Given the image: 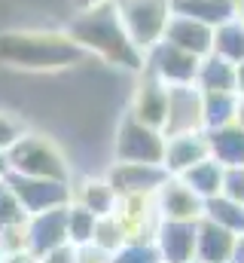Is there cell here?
Segmentation results:
<instances>
[{
    "instance_id": "cell-1",
    "label": "cell",
    "mask_w": 244,
    "mask_h": 263,
    "mask_svg": "<svg viewBox=\"0 0 244 263\" xmlns=\"http://www.w3.org/2000/svg\"><path fill=\"white\" fill-rule=\"evenodd\" d=\"M67 37L86 55H98L107 65L125 67V70H134V73L144 70V52L128 40L113 0L79 6V12L67 25Z\"/></svg>"
},
{
    "instance_id": "cell-2",
    "label": "cell",
    "mask_w": 244,
    "mask_h": 263,
    "mask_svg": "<svg viewBox=\"0 0 244 263\" xmlns=\"http://www.w3.org/2000/svg\"><path fill=\"white\" fill-rule=\"evenodd\" d=\"M83 49L67 31H6L0 34V62L18 70H64L83 62Z\"/></svg>"
},
{
    "instance_id": "cell-3",
    "label": "cell",
    "mask_w": 244,
    "mask_h": 263,
    "mask_svg": "<svg viewBox=\"0 0 244 263\" xmlns=\"http://www.w3.org/2000/svg\"><path fill=\"white\" fill-rule=\"evenodd\" d=\"M9 175H25V178H49V181H70V165L58 150V144L46 135H31L25 132L9 150Z\"/></svg>"
},
{
    "instance_id": "cell-4",
    "label": "cell",
    "mask_w": 244,
    "mask_h": 263,
    "mask_svg": "<svg viewBox=\"0 0 244 263\" xmlns=\"http://www.w3.org/2000/svg\"><path fill=\"white\" fill-rule=\"evenodd\" d=\"M113 6H116V15H119L128 40L144 55L165 37L168 18L174 12L171 0H113Z\"/></svg>"
},
{
    "instance_id": "cell-5",
    "label": "cell",
    "mask_w": 244,
    "mask_h": 263,
    "mask_svg": "<svg viewBox=\"0 0 244 263\" xmlns=\"http://www.w3.org/2000/svg\"><path fill=\"white\" fill-rule=\"evenodd\" d=\"M113 156L116 162H147V165H162L165 156V132L153 129L131 114H125L116 129L113 141Z\"/></svg>"
},
{
    "instance_id": "cell-6",
    "label": "cell",
    "mask_w": 244,
    "mask_h": 263,
    "mask_svg": "<svg viewBox=\"0 0 244 263\" xmlns=\"http://www.w3.org/2000/svg\"><path fill=\"white\" fill-rule=\"evenodd\" d=\"M198 62L192 52L186 49H177L174 43L168 40H159L153 49H147L144 55V70L153 73L159 83L165 86H189L195 83V73H198Z\"/></svg>"
},
{
    "instance_id": "cell-7",
    "label": "cell",
    "mask_w": 244,
    "mask_h": 263,
    "mask_svg": "<svg viewBox=\"0 0 244 263\" xmlns=\"http://www.w3.org/2000/svg\"><path fill=\"white\" fill-rule=\"evenodd\" d=\"M12 193L18 196L28 214H40L49 208L70 205V181H49V178H25V175H6Z\"/></svg>"
},
{
    "instance_id": "cell-8",
    "label": "cell",
    "mask_w": 244,
    "mask_h": 263,
    "mask_svg": "<svg viewBox=\"0 0 244 263\" xmlns=\"http://www.w3.org/2000/svg\"><path fill=\"white\" fill-rule=\"evenodd\" d=\"M165 138L183 132H205V98L195 83L168 86V114H165Z\"/></svg>"
},
{
    "instance_id": "cell-9",
    "label": "cell",
    "mask_w": 244,
    "mask_h": 263,
    "mask_svg": "<svg viewBox=\"0 0 244 263\" xmlns=\"http://www.w3.org/2000/svg\"><path fill=\"white\" fill-rule=\"evenodd\" d=\"M104 178L110 181L116 196H137V193L153 196L168 181V172L162 165H147V162H113Z\"/></svg>"
},
{
    "instance_id": "cell-10",
    "label": "cell",
    "mask_w": 244,
    "mask_h": 263,
    "mask_svg": "<svg viewBox=\"0 0 244 263\" xmlns=\"http://www.w3.org/2000/svg\"><path fill=\"white\" fill-rule=\"evenodd\" d=\"M25 239H28V251L34 257H40V254L64 245L67 242V205L64 208L40 211V214H28Z\"/></svg>"
},
{
    "instance_id": "cell-11",
    "label": "cell",
    "mask_w": 244,
    "mask_h": 263,
    "mask_svg": "<svg viewBox=\"0 0 244 263\" xmlns=\"http://www.w3.org/2000/svg\"><path fill=\"white\" fill-rule=\"evenodd\" d=\"M241 236H235L232 230L198 217L195 220V260L198 263H235Z\"/></svg>"
},
{
    "instance_id": "cell-12",
    "label": "cell",
    "mask_w": 244,
    "mask_h": 263,
    "mask_svg": "<svg viewBox=\"0 0 244 263\" xmlns=\"http://www.w3.org/2000/svg\"><path fill=\"white\" fill-rule=\"evenodd\" d=\"M211 156L208 147V132H183V135H168L165 138V156H162V168L171 178H180L183 172H189L192 165H198L201 159Z\"/></svg>"
},
{
    "instance_id": "cell-13",
    "label": "cell",
    "mask_w": 244,
    "mask_h": 263,
    "mask_svg": "<svg viewBox=\"0 0 244 263\" xmlns=\"http://www.w3.org/2000/svg\"><path fill=\"white\" fill-rule=\"evenodd\" d=\"M128 114L153 129H162L165 126V114H168V86L159 83L153 73L140 70V83L131 95V107Z\"/></svg>"
},
{
    "instance_id": "cell-14",
    "label": "cell",
    "mask_w": 244,
    "mask_h": 263,
    "mask_svg": "<svg viewBox=\"0 0 244 263\" xmlns=\"http://www.w3.org/2000/svg\"><path fill=\"white\" fill-rule=\"evenodd\" d=\"M156 211L162 220H189L195 223L205 211V202L195 196L180 178H171L156 190Z\"/></svg>"
},
{
    "instance_id": "cell-15",
    "label": "cell",
    "mask_w": 244,
    "mask_h": 263,
    "mask_svg": "<svg viewBox=\"0 0 244 263\" xmlns=\"http://www.w3.org/2000/svg\"><path fill=\"white\" fill-rule=\"evenodd\" d=\"M153 242L162 254V263L195 260V223H189V220H159Z\"/></svg>"
},
{
    "instance_id": "cell-16",
    "label": "cell",
    "mask_w": 244,
    "mask_h": 263,
    "mask_svg": "<svg viewBox=\"0 0 244 263\" xmlns=\"http://www.w3.org/2000/svg\"><path fill=\"white\" fill-rule=\"evenodd\" d=\"M162 40L174 43L177 49L192 52L195 59H205V55L211 52V46H214V28L205 25V22H198V18H189V15H180V12H171Z\"/></svg>"
},
{
    "instance_id": "cell-17",
    "label": "cell",
    "mask_w": 244,
    "mask_h": 263,
    "mask_svg": "<svg viewBox=\"0 0 244 263\" xmlns=\"http://www.w3.org/2000/svg\"><path fill=\"white\" fill-rule=\"evenodd\" d=\"M208 132V147H211V159H217L223 168L229 165H244V129L235 123L217 126Z\"/></svg>"
},
{
    "instance_id": "cell-18",
    "label": "cell",
    "mask_w": 244,
    "mask_h": 263,
    "mask_svg": "<svg viewBox=\"0 0 244 263\" xmlns=\"http://www.w3.org/2000/svg\"><path fill=\"white\" fill-rule=\"evenodd\" d=\"M116 190L110 187L107 178H86L79 187L70 184V202L83 205L86 211H92L95 217H104V214H113L116 208Z\"/></svg>"
},
{
    "instance_id": "cell-19",
    "label": "cell",
    "mask_w": 244,
    "mask_h": 263,
    "mask_svg": "<svg viewBox=\"0 0 244 263\" xmlns=\"http://www.w3.org/2000/svg\"><path fill=\"white\" fill-rule=\"evenodd\" d=\"M195 86L201 92H235V65L208 52L198 62V73H195Z\"/></svg>"
},
{
    "instance_id": "cell-20",
    "label": "cell",
    "mask_w": 244,
    "mask_h": 263,
    "mask_svg": "<svg viewBox=\"0 0 244 263\" xmlns=\"http://www.w3.org/2000/svg\"><path fill=\"white\" fill-rule=\"evenodd\" d=\"M171 9L189 18H198L211 28L235 18V0H171Z\"/></svg>"
},
{
    "instance_id": "cell-21",
    "label": "cell",
    "mask_w": 244,
    "mask_h": 263,
    "mask_svg": "<svg viewBox=\"0 0 244 263\" xmlns=\"http://www.w3.org/2000/svg\"><path fill=\"white\" fill-rule=\"evenodd\" d=\"M180 181L201 199V202H205V199H214V196H220V187H223V165L208 156V159H201L198 165H192L189 172H183Z\"/></svg>"
},
{
    "instance_id": "cell-22",
    "label": "cell",
    "mask_w": 244,
    "mask_h": 263,
    "mask_svg": "<svg viewBox=\"0 0 244 263\" xmlns=\"http://www.w3.org/2000/svg\"><path fill=\"white\" fill-rule=\"evenodd\" d=\"M214 55L238 65L244 59V22L241 18H229L223 25L214 28V46H211Z\"/></svg>"
},
{
    "instance_id": "cell-23",
    "label": "cell",
    "mask_w": 244,
    "mask_h": 263,
    "mask_svg": "<svg viewBox=\"0 0 244 263\" xmlns=\"http://www.w3.org/2000/svg\"><path fill=\"white\" fill-rule=\"evenodd\" d=\"M201 217H208V220H214V223L232 230L235 236H244V205L232 202V199H226V196L205 199V211H201Z\"/></svg>"
},
{
    "instance_id": "cell-24",
    "label": "cell",
    "mask_w": 244,
    "mask_h": 263,
    "mask_svg": "<svg viewBox=\"0 0 244 263\" xmlns=\"http://www.w3.org/2000/svg\"><path fill=\"white\" fill-rule=\"evenodd\" d=\"M201 98H205V129H217L235 120V98H238L235 92H201Z\"/></svg>"
},
{
    "instance_id": "cell-25",
    "label": "cell",
    "mask_w": 244,
    "mask_h": 263,
    "mask_svg": "<svg viewBox=\"0 0 244 263\" xmlns=\"http://www.w3.org/2000/svg\"><path fill=\"white\" fill-rule=\"evenodd\" d=\"M95 223H98V217H95L92 211H86V208L76 205V202L67 205V242H70V245H76V248L92 245Z\"/></svg>"
},
{
    "instance_id": "cell-26",
    "label": "cell",
    "mask_w": 244,
    "mask_h": 263,
    "mask_svg": "<svg viewBox=\"0 0 244 263\" xmlns=\"http://www.w3.org/2000/svg\"><path fill=\"white\" fill-rule=\"evenodd\" d=\"M122 242H125V236H122L119 223H116V217L113 214H104V217H98V223H95V233H92V245L89 248H95V251H101V254H113L116 248H119Z\"/></svg>"
},
{
    "instance_id": "cell-27",
    "label": "cell",
    "mask_w": 244,
    "mask_h": 263,
    "mask_svg": "<svg viewBox=\"0 0 244 263\" xmlns=\"http://www.w3.org/2000/svg\"><path fill=\"white\" fill-rule=\"evenodd\" d=\"M110 263H162V254L156 242H122L107 257Z\"/></svg>"
},
{
    "instance_id": "cell-28",
    "label": "cell",
    "mask_w": 244,
    "mask_h": 263,
    "mask_svg": "<svg viewBox=\"0 0 244 263\" xmlns=\"http://www.w3.org/2000/svg\"><path fill=\"white\" fill-rule=\"evenodd\" d=\"M28 220V211L22 208L18 196L12 193L9 181L3 178L0 181V230H9V227H22Z\"/></svg>"
},
{
    "instance_id": "cell-29",
    "label": "cell",
    "mask_w": 244,
    "mask_h": 263,
    "mask_svg": "<svg viewBox=\"0 0 244 263\" xmlns=\"http://www.w3.org/2000/svg\"><path fill=\"white\" fill-rule=\"evenodd\" d=\"M220 196L232 199L244 205V165H229L223 168V187H220Z\"/></svg>"
},
{
    "instance_id": "cell-30",
    "label": "cell",
    "mask_w": 244,
    "mask_h": 263,
    "mask_svg": "<svg viewBox=\"0 0 244 263\" xmlns=\"http://www.w3.org/2000/svg\"><path fill=\"white\" fill-rule=\"evenodd\" d=\"M22 135H25V123L6 110H0V150H9Z\"/></svg>"
},
{
    "instance_id": "cell-31",
    "label": "cell",
    "mask_w": 244,
    "mask_h": 263,
    "mask_svg": "<svg viewBox=\"0 0 244 263\" xmlns=\"http://www.w3.org/2000/svg\"><path fill=\"white\" fill-rule=\"evenodd\" d=\"M37 263H79V248L70 245V242H64V245H58V248L40 254Z\"/></svg>"
},
{
    "instance_id": "cell-32",
    "label": "cell",
    "mask_w": 244,
    "mask_h": 263,
    "mask_svg": "<svg viewBox=\"0 0 244 263\" xmlns=\"http://www.w3.org/2000/svg\"><path fill=\"white\" fill-rule=\"evenodd\" d=\"M3 263H37V257L25 248V251H12V254H3Z\"/></svg>"
},
{
    "instance_id": "cell-33",
    "label": "cell",
    "mask_w": 244,
    "mask_h": 263,
    "mask_svg": "<svg viewBox=\"0 0 244 263\" xmlns=\"http://www.w3.org/2000/svg\"><path fill=\"white\" fill-rule=\"evenodd\" d=\"M235 95H244V59L235 65Z\"/></svg>"
},
{
    "instance_id": "cell-34",
    "label": "cell",
    "mask_w": 244,
    "mask_h": 263,
    "mask_svg": "<svg viewBox=\"0 0 244 263\" xmlns=\"http://www.w3.org/2000/svg\"><path fill=\"white\" fill-rule=\"evenodd\" d=\"M232 123L244 129V95H238V98H235V120H232Z\"/></svg>"
},
{
    "instance_id": "cell-35",
    "label": "cell",
    "mask_w": 244,
    "mask_h": 263,
    "mask_svg": "<svg viewBox=\"0 0 244 263\" xmlns=\"http://www.w3.org/2000/svg\"><path fill=\"white\" fill-rule=\"evenodd\" d=\"M9 175V159H6V150H0V181Z\"/></svg>"
},
{
    "instance_id": "cell-36",
    "label": "cell",
    "mask_w": 244,
    "mask_h": 263,
    "mask_svg": "<svg viewBox=\"0 0 244 263\" xmlns=\"http://www.w3.org/2000/svg\"><path fill=\"white\" fill-rule=\"evenodd\" d=\"M235 263H244V236H241V242H238V251H235Z\"/></svg>"
},
{
    "instance_id": "cell-37",
    "label": "cell",
    "mask_w": 244,
    "mask_h": 263,
    "mask_svg": "<svg viewBox=\"0 0 244 263\" xmlns=\"http://www.w3.org/2000/svg\"><path fill=\"white\" fill-rule=\"evenodd\" d=\"M235 18H244V0H235Z\"/></svg>"
},
{
    "instance_id": "cell-38",
    "label": "cell",
    "mask_w": 244,
    "mask_h": 263,
    "mask_svg": "<svg viewBox=\"0 0 244 263\" xmlns=\"http://www.w3.org/2000/svg\"><path fill=\"white\" fill-rule=\"evenodd\" d=\"M92 3H104V0H76V6H92Z\"/></svg>"
},
{
    "instance_id": "cell-39",
    "label": "cell",
    "mask_w": 244,
    "mask_h": 263,
    "mask_svg": "<svg viewBox=\"0 0 244 263\" xmlns=\"http://www.w3.org/2000/svg\"><path fill=\"white\" fill-rule=\"evenodd\" d=\"M0 263H3V254H0Z\"/></svg>"
},
{
    "instance_id": "cell-40",
    "label": "cell",
    "mask_w": 244,
    "mask_h": 263,
    "mask_svg": "<svg viewBox=\"0 0 244 263\" xmlns=\"http://www.w3.org/2000/svg\"><path fill=\"white\" fill-rule=\"evenodd\" d=\"M192 263H198V260H192Z\"/></svg>"
},
{
    "instance_id": "cell-41",
    "label": "cell",
    "mask_w": 244,
    "mask_h": 263,
    "mask_svg": "<svg viewBox=\"0 0 244 263\" xmlns=\"http://www.w3.org/2000/svg\"><path fill=\"white\" fill-rule=\"evenodd\" d=\"M241 22H244V18H241Z\"/></svg>"
}]
</instances>
